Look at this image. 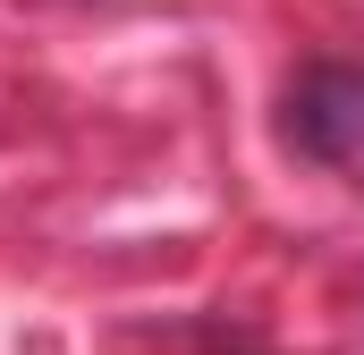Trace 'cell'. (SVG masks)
I'll return each mask as SVG.
<instances>
[{"label": "cell", "instance_id": "obj_1", "mask_svg": "<svg viewBox=\"0 0 364 355\" xmlns=\"http://www.w3.org/2000/svg\"><path fill=\"white\" fill-rule=\"evenodd\" d=\"M288 144L305 161H356L364 153V68L322 60L288 85Z\"/></svg>", "mask_w": 364, "mask_h": 355}]
</instances>
